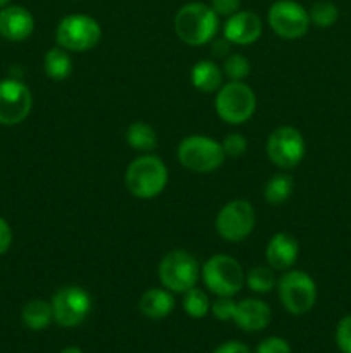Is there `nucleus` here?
<instances>
[{
	"mask_svg": "<svg viewBox=\"0 0 351 353\" xmlns=\"http://www.w3.org/2000/svg\"><path fill=\"white\" fill-rule=\"evenodd\" d=\"M10 243H12V231L7 221L0 217V255L9 250Z\"/></svg>",
	"mask_w": 351,
	"mask_h": 353,
	"instance_id": "473e14b6",
	"label": "nucleus"
},
{
	"mask_svg": "<svg viewBox=\"0 0 351 353\" xmlns=\"http://www.w3.org/2000/svg\"><path fill=\"white\" fill-rule=\"evenodd\" d=\"M222 148H224V154L229 155V157H241V155L246 152L248 141L243 134L231 133L224 138Z\"/></svg>",
	"mask_w": 351,
	"mask_h": 353,
	"instance_id": "cd10ccee",
	"label": "nucleus"
},
{
	"mask_svg": "<svg viewBox=\"0 0 351 353\" xmlns=\"http://www.w3.org/2000/svg\"><path fill=\"white\" fill-rule=\"evenodd\" d=\"M213 353H250V348L240 341H226V343L219 345Z\"/></svg>",
	"mask_w": 351,
	"mask_h": 353,
	"instance_id": "72a5a7b5",
	"label": "nucleus"
},
{
	"mask_svg": "<svg viewBox=\"0 0 351 353\" xmlns=\"http://www.w3.org/2000/svg\"><path fill=\"white\" fill-rule=\"evenodd\" d=\"M267 21L272 31L284 40H298L310 28L308 10L295 0H277L272 3Z\"/></svg>",
	"mask_w": 351,
	"mask_h": 353,
	"instance_id": "1a4fd4ad",
	"label": "nucleus"
},
{
	"mask_svg": "<svg viewBox=\"0 0 351 353\" xmlns=\"http://www.w3.org/2000/svg\"><path fill=\"white\" fill-rule=\"evenodd\" d=\"M174 309L172 292L165 288H151L140 299V310L148 319H164Z\"/></svg>",
	"mask_w": 351,
	"mask_h": 353,
	"instance_id": "a211bd4d",
	"label": "nucleus"
},
{
	"mask_svg": "<svg viewBox=\"0 0 351 353\" xmlns=\"http://www.w3.org/2000/svg\"><path fill=\"white\" fill-rule=\"evenodd\" d=\"M257 353H291V347L286 340L279 336L265 338L257 347Z\"/></svg>",
	"mask_w": 351,
	"mask_h": 353,
	"instance_id": "7c9ffc66",
	"label": "nucleus"
},
{
	"mask_svg": "<svg viewBox=\"0 0 351 353\" xmlns=\"http://www.w3.org/2000/svg\"><path fill=\"white\" fill-rule=\"evenodd\" d=\"M257 217L248 200H233L220 209L215 219V230L227 241H243L253 231Z\"/></svg>",
	"mask_w": 351,
	"mask_h": 353,
	"instance_id": "9b49d317",
	"label": "nucleus"
},
{
	"mask_svg": "<svg viewBox=\"0 0 351 353\" xmlns=\"http://www.w3.org/2000/svg\"><path fill=\"white\" fill-rule=\"evenodd\" d=\"M200 268L196 259L184 250L169 252L158 265V279L165 290L184 293L196 285Z\"/></svg>",
	"mask_w": 351,
	"mask_h": 353,
	"instance_id": "6e6552de",
	"label": "nucleus"
},
{
	"mask_svg": "<svg viewBox=\"0 0 351 353\" xmlns=\"http://www.w3.org/2000/svg\"><path fill=\"white\" fill-rule=\"evenodd\" d=\"M212 52L215 57H224L231 52V41L226 40V38H217L212 43Z\"/></svg>",
	"mask_w": 351,
	"mask_h": 353,
	"instance_id": "f704fd0d",
	"label": "nucleus"
},
{
	"mask_svg": "<svg viewBox=\"0 0 351 353\" xmlns=\"http://www.w3.org/2000/svg\"><path fill=\"white\" fill-rule=\"evenodd\" d=\"M178 159L182 168L193 172H212L224 164L222 143L203 134H193L179 143Z\"/></svg>",
	"mask_w": 351,
	"mask_h": 353,
	"instance_id": "7ed1b4c3",
	"label": "nucleus"
},
{
	"mask_svg": "<svg viewBox=\"0 0 351 353\" xmlns=\"http://www.w3.org/2000/svg\"><path fill=\"white\" fill-rule=\"evenodd\" d=\"M336 343L343 353H351V316L343 317L337 324Z\"/></svg>",
	"mask_w": 351,
	"mask_h": 353,
	"instance_id": "c756f323",
	"label": "nucleus"
},
{
	"mask_svg": "<svg viewBox=\"0 0 351 353\" xmlns=\"http://www.w3.org/2000/svg\"><path fill=\"white\" fill-rule=\"evenodd\" d=\"M45 72L50 79L54 81H64L65 78H69L72 71V61L69 57V54L65 52V48L55 47L45 54Z\"/></svg>",
	"mask_w": 351,
	"mask_h": 353,
	"instance_id": "4be33fe9",
	"label": "nucleus"
},
{
	"mask_svg": "<svg viewBox=\"0 0 351 353\" xmlns=\"http://www.w3.org/2000/svg\"><path fill=\"white\" fill-rule=\"evenodd\" d=\"M210 7L217 16H233L240 10L241 0H210Z\"/></svg>",
	"mask_w": 351,
	"mask_h": 353,
	"instance_id": "2f4dec72",
	"label": "nucleus"
},
{
	"mask_svg": "<svg viewBox=\"0 0 351 353\" xmlns=\"http://www.w3.org/2000/svg\"><path fill=\"white\" fill-rule=\"evenodd\" d=\"M58 47L69 52H86L95 47L102 38L98 21L86 14H71L58 23L55 31Z\"/></svg>",
	"mask_w": 351,
	"mask_h": 353,
	"instance_id": "423d86ee",
	"label": "nucleus"
},
{
	"mask_svg": "<svg viewBox=\"0 0 351 353\" xmlns=\"http://www.w3.org/2000/svg\"><path fill=\"white\" fill-rule=\"evenodd\" d=\"M23 323L26 324L30 330L33 331H41L45 327L50 326V323L54 321V310H52V303H48L43 299H33L23 307Z\"/></svg>",
	"mask_w": 351,
	"mask_h": 353,
	"instance_id": "aec40b11",
	"label": "nucleus"
},
{
	"mask_svg": "<svg viewBox=\"0 0 351 353\" xmlns=\"http://www.w3.org/2000/svg\"><path fill=\"white\" fill-rule=\"evenodd\" d=\"M61 353H83V352H81V348H78V347H67V348H64Z\"/></svg>",
	"mask_w": 351,
	"mask_h": 353,
	"instance_id": "c9c22d12",
	"label": "nucleus"
},
{
	"mask_svg": "<svg viewBox=\"0 0 351 353\" xmlns=\"http://www.w3.org/2000/svg\"><path fill=\"white\" fill-rule=\"evenodd\" d=\"M248 288L255 293H268L275 286V276L272 272V268H264V265H258L248 271L246 278Z\"/></svg>",
	"mask_w": 351,
	"mask_h": 353,
	"instance_id": "393cba45",
	"label": "nucleus"
},
{
	"mask_svg": "<svg viewBox=\"0 0 351 353\" xmlns=\"http://www.w3.org/2000/svg\"><path fill=\"white\" fill-rule=\"evenodd\" d=\"M210 310H212L213 317L219 321H229L234 317V310H236V302L231 296H219L213 303H210Z\"/></svg>",
	"mask_w": 351,
	"mask_h": 353,
	"instance_id": "c85d7f7f",
	"label": "nucleus"
},
{
	"mask_svg": "<svg viewBox=\"0 0 351 353\" xmlns=\"http://www.w3.org/2000/svg\"><path fill=\"white\" fill-rule=\"evenodd\" d=\"M34 19L28 9L21 6H6L0 10V37L9 41H23L31 37Z\"/></svg>",
	"mask_w": 351,
	"mask_h": 353,
	"instance_id": "2eb2a0df",
	"label": "nucleus"
},
{
	"mask_svg": "<svg viewBox=\"0 0 351 353\" xmlns=\"http://www.w3.org/2000/svg\"><path fill=\"white\" fill-rule=\"evenodd\" d=\"M310 23H313L319 28H330L339 17V10L334 6L332 2H327V0H320L312 6V9L308 10Z\"/></svg>",
	"mask_w": 351,
	"mask_h": 353,
	"instance_id": "a878e982",
	"label": "nucleus"
},
{
	"mask_svg": "<svg viewBox=\"0 0 351 353\" xmlns=\"http://www.w3.org/2000/svg\"><path fill=\"white\" fill-rule=\"evenodd\" d=\"M126 141L133 150L138 152H151L157 148L158 138L153 128L147 123H133L126 131Z\"/></svg>",
	"mask_w": 351,
	"mask_h": 353,
	"instance_id": "412c9836",
	"label": "nucleus"
},
{
	"mask_svg": "<svg viewBox=\"0 0 351 353\" xmlns=\"http://www.w3.org/2000/svg\"><path fill=\"white\" fill-rule=\"evenodd\" d=\"M262 21L251 10H237L224 24V38L234 45H251L260 38Z\"/></svg>",
	"mask_w": 351,
	"mask_h": 353,
	"instance_id": "4468645a",
	"label": "nucleus"
},
{
	"mask_svg": "<svg viewBox=\"0 0 351 353\" xmlns=\"http://www.w3.org/2000/svg\"><path fill=\"white\" fill-rule=\"evenodd\" d=\"M31 105L33 97L24 83L16 78L0 81V124L14 126L23 123L31 112Z\"/></svg>",
	"mask_w": 351,
	"mask_h": 353,
	"instance_id": "ddd939ff",
	"label": "nucleus"
},
{
	"mask_svg": "<svg viewBox=\"0 0 351 353\" xmlns=\"http://www.w3.org/2000/svg\"><path fill=\"white\" fill-rule=\"evenodd\" d=\"M224 74L231 81H241L250 74V61L241 54H231L224 62Z\"/></svg>",
	"mask_w": 351,
	"mask_h": 353,
	"instance_id": "bb28decb",
	"label": "nucleus"
},
{
	"mask_svg": "<svg viewBox=\"0 0 351 353\" xmlns=\"http://www.w3.org/2000/svg\"><path fill=\"white\" fill-rule=\"evenodd\" d=\"M174 30L179 40L191 47H200L215 38L219 16L210 6L191 2L182 6L174 17Z\"/></svg>",
	"mask_w": 351,
	"mask_h": 353,
	"instance_id": "f257e3e1",
	"label": "nucleus"
},
{
	"mask_svg": "<svg viewBox=\"0 0 351 353\" xmlns=\"http://www.w3.org/2000/svg\"><path fill=\"white\" fill-rule=\"evenodd\" d=\"M279 299L292 316L310 312L317 302V285L306 272L288 271L279 279Z\"/></svg>",
	"mask_w": 351,
	"mask_h": 353,
	"instance_id": "0eeeda50",
	"label": "nucleus"
},
{
	"mask_svg": "<svg viewBox=\"0 0 351 353\" xmlns=\"http://www.w3.org/2000/svg\"><path fill=\"white\" fill-rule=\"evenodd\" d=\"M52 310L58 326L76 327L88 317L92 310V296L79 286H62L52 299Z\"/></svg>",
	"mask_w": 351,
	"mask_h": 353,
	"instance_id": "9d476101",
	"label": "nucleus"
},
{
	"mask_svg": "<svg viewBox=\"0 0 351 353\" xmlns=\"http://www.w3.org/2000/svg\"><path fill=\"white\" fill-rule=\"evenodd\" d=\"M169 172L162 159L145 154L134 159L126 171V188L136 199H153L164 192Z\"/></svg>",
	"mask_w": 351,
	"mask_h": 353,
	"instance_id": "f03ea898",
	"label": "nucleus"
},
{
	"mask_svg": "<svg viewBox=\"0 0 351 353\" xmlns=\"http://www.w3.org/2000/svg\"><path fill=\"white\" fill-rule=\"evenodd\" d=\"M292 190H295V183H292L291 176L275 174L265 185L264 196L270 205H281L291 196Z\"/></svg>",
	"mask_w": 351,
	"mask_h": 353,
	"instance_id": "5701e85b",
	"label": "nucleus"
},
{
	"mask_svg": "<svg viewBox=\"0 0 351 353\" xmlns=\"http://www.w3.org/2000/svg\"><path fill=\"white\" fill-rule=\"evenodd\" d=\"M191 83L203 93H212L222 86V71L212 61H200L191 69Z\"/></svg>",
	"mask_w": 351,
	"mask_h": 353,
	"instance_id": "6ab92c4d",
	"label": "nucleus"
},
{
	"mask_svg": "<svg viewBox=\"0 0 351 353\" xmlns=\"http://www.w3.org/2000/svg\"><path fill=\"white\" fill-rule=\"evenodd\" d=\"M257 97L243 81H229L220 86L215 97V110L227 124H243L255 114Z\"/></svg>",
	"mask_w": 351,
	"mask_h": 353,
	"instance_id": "39448f33",
	"label": "nucleus"
},
{
	"mask_svg": "<svg viewBox=\"0 0 351 353\" xmlns=\"http://www.w3.org/2000/svg\"><path fill=\"white\" fill-rule=\"evenodd\" d=\"M270 307L257 299H246L243 302L236 303V310H234L233 317L236 326L240 330L248 331V333L265 330L270 324Z\"/></svg>",
	"mask_w": 351,
	"mask_h": 353,
	"instance_id": "dca6fc26",
	"label": "nucleus"
},
{
	"mask_svg": "<svg viewBox=\"0 0 351 353\" xmlns=\"http://www.w3.org/2000/svg\"><path fill=\"white\" fill-rule=\"evenodd\" d=\"M203 283L217 296H233L243 288L244 272L236 259L231 255H212L203 264Z\"/></svg>",
	"mask_w": 351,
	"mask_h": 353,
	"instance_id": "20e7f679",
	"label": "nucleus"
},
{
	"mask_svg": "<svg viewBox=\"0 0 351 353\" xmlns=\"http://www.w3.org/2000/svg\"><path fill=\"white\" fill-rule=\"evenodd\" d=\"M182 309L193 319H202L210 312V300L203 290L193 286L191 290L182 293Z\"/></svg>",
	"mask_w": 351,
	"mask_h": 353,
	"instance_id": "b1692460",
	"label": "nucleus"
},
{
	"mask_svg": "<svg viewBox=\"0 0 351 353\" xmlns=\"http://www.w3.org/2000/svg\"><path fill=\"white\" fill-rule=\"evenodd\" d=\"M9 2H10V0H0V7H6Z\"/></svg>",
	"mask_w": 351,
	"mask_h": 353,
	"instance_id": "e433bc0d",
	"label": "nucleus"
},
{
	"mask_svg": "<svg viewBox=\"0 0 351 353\" xmlns=\"http://www.w3.org/2000/svg\"><path fill=\"white\" fill-rule=\"evenodd\" d=\"M299 254L298 241L288 233H275L265 250L268 265L275 271H286L296 262Z\"/></svg>",
	"mask_w": 351,
	"mask_h": 353,
	"instance_id": "f3484780",
	"label": "nucleus"
},
{
	"mask_svg": "<svg viewBox=\"0 0 351 353\" xmlns=\"http://www.w3.org/2000/svg\"><path fill=\"white\" fill-rule=\"evenodd\" d=\"M267 157L277 168H296L305 157L303 134L292 126H281L272 131L267 140Z\"/></svg>",
	"mask_w": 351,
	"mask_h": 353,
	"instance_id": "f8f14e48",
	"label": "nucleus"
}]
</instances>
